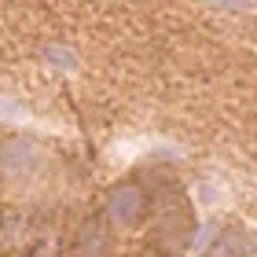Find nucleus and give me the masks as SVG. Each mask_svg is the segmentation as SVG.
I'll return each instance as SVG.
<instances>
[{
	"label": "nucleus",
	"instance_id": "7ed1b4c3",
	"mask_svg": "<svg viewBox=\"0 0 257 257\" xmlns=\"http://www.w3.org/2000/svg\"><path fill=\"white\" fill-rule=\"evenodd\" d=\"M191 206H195V213H202V217H217V213H224V209H231V188H228V180H220V177H198L191 184Z\"/></svg>",
	"mask_w": 257,
	"mask_h": 257
},
{
	"label": "nucleus",
	"instance_id": "39448f33",
	"mask_svg": "<svg viewBox=\"0 0 257 257\" xmlns=\"http://www.w3.org/2000/svg\"><path fill=\"white\" fill-rule=\"evenodd\" d=\"M217 235H220V224L213 217H202V220H198V228L191 231V239H188V257H206L209 246L217 242Z\"/></svg>",
	"mask_w": 257,
	"mask_h": 257
},
{
	"label": "nucleus",
	"instance_id": "6e6552de",
	"mask_svg": "<svg viewBox=\"0 0 257 257\" xmlns=\"http://www.w3.org/2000/svg\"><path fill=\"white\" fill-rule=\"evenodd\" d=\"M99 224H88L85 231H81V242H77V246H81V253H85V257H103V246H99Z\"/></svg>",
	"mask_w": 257,
	"mask_h": 257
},
{
	"label": "nucleus",
	"instance_id": "20e7f679",
	"mask_svg": "<svg viewBox=\"0 0 257 257\" xmlns=\"http://www.w3.org/2000/svg\"><path fill=\"white\" fill-rule=\"evenodd\" d=\"M253 239L246 235L242 228H231V231H220L217 242L209 246L206 257H253Z\"/></svg>",
	"mask_w": 257,
	"mask_h": 257
},
{
	"label": "nucleus",
	"instance_id": "0eeeda50",
	"mask_svg": "<svg viewBox=\"0 0 257 257\" xmlns=\"http://www.w3.org/2000/svg\"><path fill=\"white\" fill-rule=\"evenodd\" d=\"M0 121H4V125H26L30 110L22 107L15 96H4V92H0Z\"/></svg>",
	"mask_w": 257,
	"mask_h": 257
},
{
	"label": "nucleus",
	"instance_id": "423d86ee",
	"mask_svg": "<svg viewBox=\"0 0 257 257\" xmlns=\"http://www.w3.org/2000/svg\"><path fill=\"white\" fill-rule=\"evenodd\" d=\"M44 59H48L59 74H77V55L70 52V48H63V44H52V48H44Z\"/></svg>",
	"mask_w": 257,
	"mask_h": 257
},
{
	"label": "nucleus",
	"instance_id": "f03ea898",
	"mask_svg": "<svg viewBox=\"0 0 257 257\" xmlns=\"http://www.w3.org/2000/svg\"><path fill=\"white\" fill-rule=\"evenodd\" d=\"M107 224L110 228H118V231H133L140 220H144V213H147V195H144V188H140L136 180H118L110 188V195H107Z\"/></svg>",
	"mask_w": 257,
	"mask_h": 257
},
{
	"label": "nucleus",
	"instance_id": "1a4fd4ad",
	"mask_svg": "<svg viewBox=\"0 0 257 257\" xmlns=\"http://www.w3.org/2000/svg\"><path fill=\"white\" fill-rule=\"evenodd\" d=\"M253 206H257V198H253Z\"/></svg>",
	"mask_w": 257,
	"mask_h": 257
},
{
	"label": "nucleus",
	"instance_id": "f257e3e1",
	"mask_svg": "<svg viewBox=\"0 0 257 257\" xmlns=\"http://www.w3.org/2000/svg\"><path fill=\"white\" fill-rule=\"evenodd\" d=\"M52 177V151L33 136H4L0 140V191L30 198L37 195Z\"/></svg>",
	"mask_w": 257,
	"mask_h": 257
}]
</instances>
